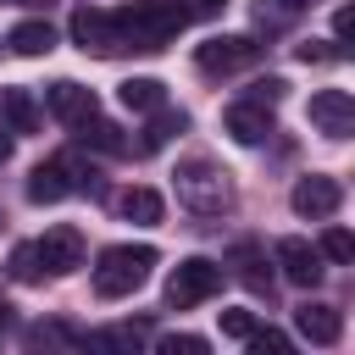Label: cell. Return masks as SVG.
<instances>
[{"label":"cell","mask_w":355,"mask_h":355,"mask_svg":"<svg viewBox=\"0 0 355 355\" xmlns=\"http://www.w3.org/2000/svg\"><path fill=\"white\" fill-rule=\"evenodd\" d=\"M155 261L161 255L150 244H111V250H100V261H94V294L100 300H122V294L144 288V277H150Z\"/></svg>","instance_id":"cell-3"},{"label":"cell","mask_w":355,"mask_h":355,"mask_svg":"<svg viewBox=\"0 0 355 355\" xmlns=\"http://www.w3.org/2000/svg\"><path fill=\"white\" fill-rule=\"evenodd\" d=\"M78 128H83V144H94V150H105V155H122V150H128L122 128H111V122H100V116H83Z\"/></svg>","instance_id":"cell-20"},{"label":"cell","mask_w":355,"mask_h":355,"mask_svg":"<svg viewBox=\"0 0 355 355\" xmlns=\"http://www.w3.org/2000/svg\"><path fill=\"white\" fill-rule=\"evenodd\" d=\"M222 128H227L239 144H261V139H272V105H261V100H233L227 116H222Z\"/></svg>","instance_id":"cell-13"},{"label":"cell","mask_w":355,"mask_h":355,"mask_svg":"<svg viewBox=\"0 0 355 355\" xmlns=\"http://www.w3.org/2000/svg\"><path fill=\"white\" fill-rule=\"evenodd\" d=\"M288 205H294V216L327 222V216L344 205V189H338V178H327V172H311V178H300V183H294Z\"/></svg>","instance_id":"cell-9"},{"label":"cell","mask_w":355,"mask_h":355,"mask_svg":"<svg viewBox=\"0 0 355 355\" xmlns=\"http://www.w3.org/2000/svg\"><path fill=\"white\" fill-rule=\"evenodd\" d=\"M44 105H50V116H55V122H83V116H94V111H100L94 89H83V83H72V78H55V83L44 89Z\"/></svg>","instance_id":"cell-12"},{"label":"cell","mask_w":355,"mask_h":355,"mask_svg":"<svg viewBox=\"0 0 355 355\" xmlns=\"http://www.w3.org/2000/svg\"><path fill=\"white\" fill-rule=\"evenodd\" d=\"M305 116L327 139H349L355 133V100H349V89H316L311 105H305Z\"/></svg>","instance_id":"cell-8"},{"label":"cell","mask_w":355,"mask_h":355,"mask_svg":"<svg viewBox=\"0 0 355 355\" xmlns=\"http://www.w3.org/2000/svg\"><path fill=\"white\" fill-rule=\"evenodd\" d=\"M183 128H189V116H183V111H161V116L150 122V133H144V150H161V144H166L172 133H183Z\"/></svg>","instance_id":"cell-21"},{"label":"cell","mask_w":355,"mask_h":355,"mask_svg":"<svg viewBox=\"0 0 355 355\" xmlns=\"http://www.w3.org/2000/svg\"><path fill=\"white\" fill-rule=\"evenodd\" d=\"M6 44H11L17 55H50V50H55V28H50V22H17V28L6 33Z\"/></svg>","instance_id":"cell-18"},{"label":"cell","mask_w":355,"mask_h":355,"mask_svg":"<svg viewBox=\"0 0 355 355\" xmlns=\"http://www.w3.org/2000/svg\"><path fill=\"white\" fill-rule=\"evenodd\" d=\"M216 288H222V266L205 261V255H189V261H178L172 277H166V305H172V311H194V305L211 300Z\"/></svg>","instance_id":"cell-5"},{"label":"cell","mask_w":355,"mask_h":355,"mask_svg":"<svg viewBox=\"0 0 355 355\" xmlns=\"http://www.w3.org/2000/svg\"><path fill=\"white\" fill-rule=\"evenodd\" d=\"M272 261L283 266V277H288L294 288H316V283H322V250H311L305 239H277Z\"/></svg>","instance_id":"cell-11"},{"label":"cell","mask_w":355,"mask_h":355,"mask_svg":"<svg viewBox=\"0 0 355 355\" xmlns=\"http://www.w3.org/2000/svg\"><path fill=\"white\" fill-rule=\"evenodd\" d=\"M272 6H277L283 17H294V11H305V6H316V0H272Z\"/></svg>","instance_id":"cell-30"},{"label":"cell","mask_w":355,"mask_h":355,"mask_svg":"<svg viewBox=\"0 0 355 355\" xmlns=\"http://www.w3.org/2000/svg\"><path fill=\"white\" fill-rule=\"evenodd\" d=\"M33 255H39V266H44L50 277H67V272L83 266V233L61 222V227H50V233L33 244Z\"/></svg>","instance_id":"cell-10"},{"label":"cell","mask_w":355,"mask_h":355,"mask_svg":"<svg viewBox=\"0 0 355 355\" xmlns=\"http://www.w3.org/2000/svg\"><path fill=\"white\" fill-rule=\"evenodd\" d=\"M11 277H17V283H39V277H44L33 244H17V250H11Z\"/></svg>","instance_id":"cell-22"},{"label":"cell","mask_w":355,"mask_h":355,"mask_svg":"<svg viewBox=\"0 0 355 355\" xmlns=\"http://www.w3.org/2000/svg\"><path fill=\"white\" fill-rule=\"evenodd\" d=\"M0 333H6V305H0Z\"/></svg>","instance_id":"cell-34"},{"label":"cell","mask_w":355,"mask_h":355,"mask_svg":"<svg viewBox=\"0 0 355 355\" xmlns=\"http://www.w3.org/2000/svg\"><path fill=\"white\" fill-rule=\"evenodd\" d=\"M211 344L200 338V333H166L161 338V355H205Z\"/></svg>","instance_id":"cell-25"},{"label":"cell","mask_w":355,"mask_h":355,"mask_svg":"<svg viewBox=\"0 0 355 355\" xmlns=\"http://www.w3.org/2000/svg\"><path fill=\"white\" fill-rule=\"evenodd\" d=\"M244 344H250L255 355H266V349H272V355H288V333H277V327H255Z\"/></svg>","instance_id":"cell-24"},{"label":"cell","mask_w":355,"mask_h":355,"mask_svg":"<svg viewBox=\"0 0 355 355\" xmlns=\"http://www.w3.org/2000/svg\"><path fill=\"white\" fill-rule=\"evenodd\" d=\"M283 89H288V83H283V78H261V83H255V94H250V100H261V105H272V100H283Z\"/></svg>","instance_id":"cell-27"},{"label":"cell","mask_w":355,"mask_h":355,"mask_svg":"<svg viewBox=\"0 0 355 355\" xmlns=\"http://www.w3.org/2000/svg\"><path fill=\"white\" fill-rule=\"evenodd\" d=\"M233 277L244 283V288H255V294H266L272 288V272H266V255L255 250V244H233Z\"/></svg>","instance_id":"cell-16"},{"label":"cell","mask_w":355,"mask_h":355,"mask_svg":"<svg viewBox=\"0 0 355 355\" xmlns=\"http://www.w3.org/2000/svg\"><path fill=\"white\" fill-rule=\"evenodd\" d=\"M6 161H11V139L0 133V166H6Z\"/></svg>","instance_id":"cell-32"},{"label":"cell","mask_w":355,"mask_h":355,"mask_svg":"<svg viewBox=\"0 0 355 355\" xmlns=\"http://www.w3.org/2000/svg\"><path fill=\"white\" fill-rule=\"evenodd\" d=\"M222 6H227V0H194V11H205V17H211V11H222Z\"/></svg>","instance_id":"cell-31"},{"label":"cell","mask_w":355,"mask_h":355,"mask_svg":"<svg viewBox=\"0 0 355 355\" xmlns=\"http://www.w3.org/2000/svg\"><path fill=\"white\" fill-rule=\"evenodd\" d=\"M116 22H122L128 50H166L189 28V6H178V0H128L116 11Z\"/></svg>","instance_id":"cell-1"},{"label":"cell","mask_w":355,"mask_h":355,"mask_svg":"<svg viewBox=\"0 0 355 355\" xmlns=\"http://www.w3.org/2000/svg\"><path fill=\"white\" fill-rule=\"evenodd\" d=\"M349 28H355V11H349V6H338V11H333V33H338V44L349 39Z\"/></svg>","instance_id":"cell-28"},{"label":"cell","mask_w":355,"mask_h":355,"mask_svg":"<svg viewBox=\"0 0 355 355\" xmlns=\"http://www.w3.org/2000/svg\"><path fill=\"white\" fill-rule=\"evenodd\" d=\"M255 55H261V44H255L250 33H216V39H205V44L194 50V67H200L205 78H227V72L250 67Z\"/></svg>","instance_id":"cell-7"},{"label":"cell","mask_w":355,"mask_h":355,"mask_svg":"<svg viewBox=\"0 0 355 355\" xmlns=\"http://www.w3.org/2000/svg\"><path fill=\"white\" fill-rule=\"evenodd\" d=\"M322 255L344 266V261H355V239H349L344 227H327V233H322Z\"/></svg>","instance_id":"cell-23"},{"label":"cell","mask_w":355,"mask_h":355,"mask_svg":"<svg viewBox=\"0 0 355 355\" xmlns=\"http://www.w3.org/2000/svg\"><path fill=\"white\" fill-rule=\"evenodd\" d=\"M222 333H227V338H239V344H244V338H250V333H255V316H250V311H222Z\"/></svg>","instance_id":"cell-26"},{"label":"cell","mask_w":355,"mask_h":355,"mask_svg":"<svg viewBox=\"0 0 355 355\" xmlns=\"http://www.w3.org/2000/svg\"><path fill=\"white\" fill-rule=\"evenodd\" d=\"M294 327H300V338H311V344H338V338H344V316H338L333 305H322V300H305V305L294 311Z\"/></svg>","instance_id":"cell-14"},{"label":"cell","mask_w":355,"mask_h":355,"mask_svg":"<svg viewBox=\"0 0 355 355\" xmlns=\"http://www.w3.org/2000/svg\"><path fill=\"white\" fill-rule=\"evenodd\" d=\"M17 6H50V0H17Z\"/></svg>","instance_id":"cell-33"},{"label":"cell","mask_w":355,"mask_h":355,"mask_svg":"<svg viewBox=\"0 0 355 355\" xmlns=\"http://www.w3.org/2000/svg\"><path fill=\"white\" fill-rule=\"evenodd\" d=\"M78 189H94V178H89L72 155H50V161H39V166L28 172V200H33V205H55V200H67V194H78Z\"/></svg>","instance_id":"cell-4"},{"label":"cell","mask_w":355,"mask_h":355,"mask_svg":"<svg viewBox=\"0 0 355 355\" xmlns=\"http://www.w3.org/2000/svg\"><path fill=\"white\" fill-rule=\"evenodd\" d=\"M172 178H178V200H183L194 216H222V211H233V172L216 166L211 155L178 161Z\"/></svg>","instance_id":"cell-2"},{"label":"cell","mask_w":355,"mask_h":355,"mask_svg":"<svg viewBox=\"0 0 355 355\" xmlns=\"http://www.w3.org/2000/svg\"><path fill=\"white\" fill-rule=\"evenodd\" d=\"M67 33H72V44H78L83 55H122V50H128L122 22H116L111 11H100V6H78L72 22H67Z\"/></svg>","instance_id":"cell-6"},{"label":"cell","mask_w":355,"mask_h":355,"mask_svg":"<svg viewBox=\"0 0 355 355\" xmlns=\"http://www.w3.org/2000/svg\"><path fill=\"white\" fill-rule=\"evenodd\" d=\"M116 211H122L128 222H139V227H155V222L166 216V200H161L155 189L133 183V189H122V194H116Z\"/></svg>","instance_id":"cell-15"},{"label":"cell","mask_w":355,"mask_h":355,"mask_svg":"<svg viewBox=\"0 0 355 355\" xmlns=\"http://www.w3.org/2000/svg\"><path fill=\"white\" fill-rule=\"evenodd\" d=\"M333 55H344V50H322L316 39H311V44H300V61H305V67H311V61H333Z\"/></svg>","instance_id":"cell-29"},{"label":"cell","mask_w":355,"mask_h":355,"mask_svg":"<svg viewBox=\"0 0 355 355\" xmlns=\"http://www.w3.org/2000/svg\"><path fill=\"white\" fill-rule=\"evenodd\" d=\"M0 116H6L11 133H33L39 128V105H33L28 89H0Z\"/></svg>","instance_id":"cell-17"},{"label":"cell","mask_w":355,"mask_h":355,"mask_svg":"<svg viewBox=\"0 0 355 355\" xmlns=\"http://www.w3.org/2000/svg\"><path fill=\"white\" fill-rule=\"evenodd\" d=\"M116 100H122L128 111H161V100H166V83H161V78H128V83L116 89Z\"/></svg>","instance_id":"cell-19"}]
</instances>
